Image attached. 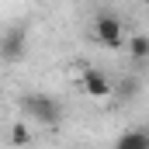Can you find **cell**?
I'll return each mask as SVG.
<instances>
[{"mask_svg": "<svg viewBox=\"0 0 149 149\" xmlns=\"http://www.w3.org/2000/svg\"><path fill=\"white\" fill-rule=\"evenodd\" d=\"M21 108H24L28 118H35L38 125H59L63 121V104L52 94H28L21 101Z\"/></svg>", "mask_w": 149, "mask_h": 149, "instance_id": "cell-1", "label": "cell"}, {"mask_svg": "<svg viewBox=\"0 0 149 149\" xmlns=\"http://www.w3.org/2000/svg\"><path fill=\"white\" fill-rule=\"evenodd\" d=\"M139 90V80H125V87H121V97H132Z\"/></svg>", "mask_w": 149, "mask_h": 149, "instance_id": "cell-8", "label": "cell"}, {"mask_svg": "<svg viewBox=\"0 0 149 149\" xmlns=\"http://www.w3.org/2000/svg\"><path fill=\"white\" fill-rule=\"evenodd\" d=\"M28 142H31V128H28V125H21V121H17V125H10V146H28Z\"/></svg>", "mask_w": 149, "mask_h": 149, "instance_id": "cell-7", "label": "cell"}, {"mask_svg": "<svg viewBox=\"0 0 149 149\" xmlns=\"http://www.w3.org/2000/svg\"><path fill=\"white\" fill-rule=\"evenodd\" d=\"M128 56H132V63H146L149 59V35H132L128 38Z\"/></svg>", "mask_w": 149, "mask_h": 149, "instance_id": "cell-6", "label": "cell"}, {"mask_svg": "<svg viewBox=\"0 0 149 149\" xmlns=\"http://www.w3.org/2000/svg\"><path fill=\"white\" fill-rule=\"evenodd\" d=\"M80 87H83L87 97H108V94H114L111 76L104 73V70H94V66H87V70L80 73Z\"/></svg>", "mask_w": 149, "mask_h": 149, "instance_id": "cell-4", "label": "cell"}, {"mask_svg": "<svg viewBox=\"0 0 149 149\" xmlns=\"http://www.w3.org/2000/svg\"><path fill=\"white\" fill-rule=\"evenodd\" d=\"M0 56L7 63H21L28 56V31L24 28H7L0 38Z\"/></svg>", "mask_w": 149, "mask_h": 149, "instance_id": "cell-3", "label": "cell"}, {"mask_svg": "<svg viewBox=\"0 0 149 149\" xmlns=\"http://www.w3.org/2000/svg\"><path fill=\"white\" fill-rule=\"evenodd\" d=\"M114 149H149V132L146 128H128L118 135Z\"/></svg>", "mask_w": 149, "mask_h": 149, "instance_id": "cell-5", "label": "cell"}, {"mask_svg": "<svg viewBox=\"0 0 149 149\" xmlns=\"http://www.w3.org/2000/svg\"><path fill=\"white\" fill-rule=\"evenodd\" d=\"M94 38L104 45V49H121L125 45V28H121V17L111 10H101L94 17Z\"/></svg>", "mask_w": 149, "mask_h": 149, "instance_id": "cell-2", "label": "cell"}]
</instances>
